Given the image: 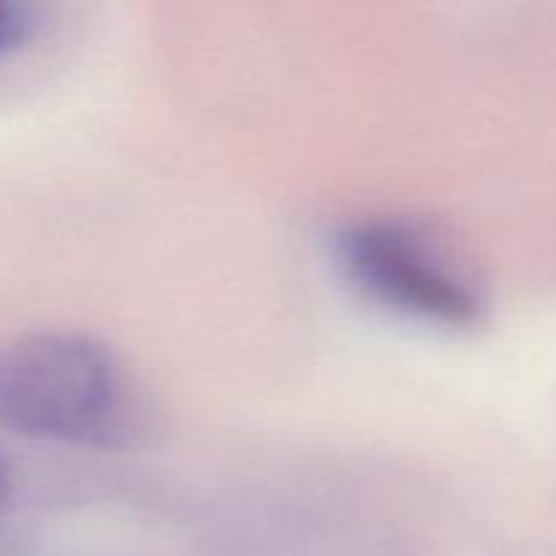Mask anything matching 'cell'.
I'll return each instance as SVG.
<instances>
[{
	"label": "cell",
	"mask_w": 556,
	"mask_h": 556,
	"mask_svg": "<svg viewBox=\"0 0 556 556\" xmlns=\"http://www.w3.org/2000/svg\"><path fill=\"white\" fill-rule=\"evenodd\" d=\"M130 424L123 367L92 337L41 331L0 351V427L52 443L112 445Z\"/></svg>",
	"instance_id": "6da1fadb"
},
{
	"label": "cell",
	"mask_w": 556,
	"mask_h": 556,
	"mask_svg": "<svg viewBox=\"0 0 556 556\" xmlns=\"http://www.w3.org/2000/svg\"><path fill=\"white\" fill-rule=\"evenodd\" d=\"M342 275L369 302L443 329H472L486 315L481 286L421 226L396 217L362 220L334 239Z\"/></svg>",
	"instance_id": "7a4b0ae2"
},
{
	"label": "cell",
	"mask_w": 556,
	"mask_h": 556,
	"mask_svg": "<svg viewBox=\"0 0 556 556\" xmlns=\"http://www.w3.org/2000/svg\"><path fill=\"white\" fill-rule=\"evenodd\" d=\"M38 30L36 5L25 0H0V58L25 47Z\"/></svg>",
	"instance_id": "3957f363"
},
{
	"label": "cell",
	"mask_w": 556,
	"mask_h": 556,
	"mask_svg": "<svg viewBox=\"0 0 556 556\" xmlns=\"http://www.w3.org/2000/svg\"><path fill=\"white\" fill-rule=\"evenodd\" d=\"M9 489H11V481H9V467H5L3 456H0V508H3L5 500H9Z\"/></svg>",
	"instance_id": "277c9868"
}]
</instances>
